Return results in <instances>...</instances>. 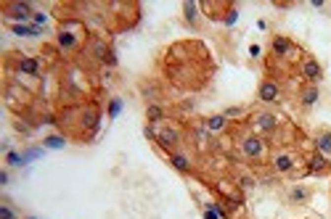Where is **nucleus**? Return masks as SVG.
<instances>
[{"label":"nucleus","instance_id":"6e6552de","mask_svg":"<svg viewBox=\"0 0 331 219\" xmlns=\"http://www.w3.org/2000/svg\"><path fill=\"white\" fill-rule=\"evenodd\" d=\"M294 51H297V48H294L286 37H273V53L276 55H292Z\"/></svg>","mask_w":331,"mask_h":219},{"label":"nucleus","instance_id":"6ab92c4d","mask_svg":"<svg viewBox=\"0 0 331 219\" xmlns=\"http://www.w3.org/2000/svg\"><path fill=\"white\" fill-rule=\"evenodd\" d=\"M305 198H307V190H302V188H294V190H292V201H294V203H302Z\"/></svg>","mask_w":331,"mask_h":219},{"label":"nucleus","instance_id":"423d86ee","mask_svg":"<svg viewBox=\"0 0 331 219\" xmlns=\"http://www.w3.org/2000/svg\"><path fill=\"white\" fill-rule=\"evenodd\" d=\"M5 13H8V16H16V19H30L32 16V5L30 3H11Z\"/></svg>","mask_w":331,"mask_h":219},{"label":"nucleus","instance_id":"2eb2a0df","mask_svg":"<svg viewBox=\"0 0 331 219\" xmlns=\"http://www.w3.org/2000/svg\"><path fill=\"white\" fill-rule=\"evenodd\" d=\"M318 148H321L323 153H331V135H329V132L318 135Z\"/></svg>","mask_w":331,"mask_h":219},{"label":"nucleus","instance_id":"a211bd4d","mask_svg":"<svg viewBox=\"0 0 331 219\" xmlns=\"http://www.w3.org/2000/svg\"><path fill=\"white\" fill-rule=\"evenodd\" d=\"M207 127H209V130H223V127H225V116H212V119H207Z\"/></svg>","mask_w":331,"mask_h":219},{"label":"nucleus","instance_id":"4be33fe9","mask_svg":"<svg viewBox=\"0 0 331 219\" xmlns=\"http://www.w3.org/2000/svg\"><path fill=\"white\" fill-rule=\"evenodd\" d=\"M183 8H186V19H188V21H196V5H194V3H186Z\"/></svg>","mask_w":331,"mask_h":219},{"label":"nucleus","instance_id":"bb28decb","mask_svg":"<svg viewBox=\"0 0 331 219\" xmlns=\"http://www.w3.org/2000/svg\"><path fill=\"white\" fill-rule=\"evenodd\" d=\"M30 219H34V217H30Z\"/></svg>","mask_w":331,"mask_h":219},{"label":"nucleus","instance_id":"aec40b11","mask_svg":"<svg viewBox=\"0 0 331 219\" xmlns=\"http://www.w3.org/2000/svg\"><path fill=\"white\" fill-rule=\"evenodd\" d=\"M119 111H122V101H119V98H114V101L109 103V116L114 119V116L119 114Z\"/></svg>","mask_w":331,"mask_h":219},{"label":"nucleus","instance_id":"f03ea898","mask_svg":"<svg viewBox=\"0 0 331 219\" xmlns=\"http://www.w3.org/2000/svg\"><path fill=\"white\" fill-rule=\"evenodd\" d=\"M278 93H281V87H278V82H273V80H265L260 84V101H265V103L278 101Z\"/></svg>","mask_w":331,"mask_h":219},{"label":"nucleus","instance_id":"dca6fc26","mask_svg":"<svg viewBox=\"0 0 331 219\" xmlns=\"http://www.w3.org/2000/svg\"><path fill=\"white\" fill-rule=\"evenodd\" d=\"M204 219H225V211L217 209V206H209L207 211H204Z\"/></svg>","mask_w":331,"mask_h":219},{"label":"nucleus","instance_id":"39448f33","mask_svg":"<svg viewBox=\"0 0 331 219\" xmlns=\"http://www.w3.org/2000/svg\"><path fill=\"white\" fill-rule=\"evenodd\" d=\"M157 143H159L162 148H165V151H172V148L178 145V132L167 127V130H162L159 135H157Z\"/></svg>","mask_w":331,"mask_h":219},{"label":"nucleus","instance_id":"f3484780","mask_svg":"<svg viewBox=\"0 0 331 219\" xmlns=\"http://www.w3.org/2000/svg\"><path fill=\"white\" fill-rule=\"evenodd\" d=\"M59 45L61 48H74V37L69 32H59Z\"/></svg>","mask_w":331,"mask_h":219},{"label":"nucleus","instance_id":"f257e3e1","mask_svg":"<svg viewBox=\"0 0 331 219\" xmlns=\"http://www.w3.org/2000/svg\"><path fill=\"white\" fill-rule=\"evenodd\" d=\"M241 153H244L246 159H252V161H260V159L265 156V140L257 137V135L244 137L241 140Z\"/></svg>","mask_w":331,"mask_h":219},{"label":"nucleus","instance_id":"ddd939ff","mask_svg":"<svg viewBox=\"0 0 331 219\" xmlns=\"http://www.w3.org/2000/svg\"><path fill=\"white\" fill-rule=\"evenodd\" d=\"M323 169H329V161L323 156H313V159H310V172H323Z\"/></svg>","mask_w":331,"mask_h":219},{"label":"nucleus","instance_id":"4468645a","mask_svg":"<svg viewBox=\"0 0 331 219\" xmlns=\"http://www.w3.org/2000/svg\"><path fill=\"white\" fill-rule=\"evenodd\" d=\"M146 116H149V122H162V116H165V111H162L159 106H149V111H146Z\"/></svg>","mask_w":331,"mask_h":219},{"label":"nucleus","instance_id":"9d476101","mask_svg":"<svg viewBox=\"0 0 331 219\" xmlns=\"http://www.w3.org/2000/svg\"><path fill=\"white\" fill-rule=\"evenodd\" d=\"M19 72L37 77V74H40V61H34V58H22V61H19Z\"/></svg>","mask_w":331,"mask_h":219},{"label":"nucleus","instance_id":"20e7f679","mask_svg":"<svg viewBox=\"0 0 331 219\" xmlns=\"http://www.w3.org/2000/svg\"><path fill=\"white\" fill-rule=\"evenodd\" d=\"M302 77H305V80H310V82H318L321 77H323L321 63L315 61V58H305V63H302Z\"/></svg>","mask_w":331,"mask_h":219},{"label":"nucleus","instance_id":"b1692460","mask_svg":"<svg viewBox=\"0 0 331 219\" xmlns=\"http://www.w3.org/2000/svg\"><path fill=\"white\" fill-rule=\"evenodd\" d=\"M37 24H45V16H43V13H34V27H37Z\"/></svg>","mask_w":331,"mask_h":219},{"label":"nucleus","instance_id":"5701e85b","mask_svg":"<svg viewBox=\"0 0 331 219\" xmlns=\"http://www.w3.org/2000/svg\"><path fill=\"white\" fill-rule=\"evenodd\" d=\"M0 219H16V214H13V211L3 203V206H0Z\"/></svg>","mask_w":331,"mask_h":219},{"label":"nucleus","instance_id":"a878e982","mask_svg":"<svg viewBox=\"0 0 331 219\" xmlns=\"http://www.w3.org/2000/svg\"><path fill=\"white\" fill-rule=\"evenodd\" d=\"M233 21H236V11H231L228 16H225V24H233Z\"/></svg>","mask_w":331,"mask_h":219},{"label":"nucleus","instance_id":"7ed1b4c3","mask_svg":"<svg viewBox=\"0 0 331 219\" xmlns=\"http://www.w3.org/2000/svg\"><path fill=\"white\" fill-rule=\"evenodd\" d=\"M255 127H257L260 132H273L278 127V119H276V114H267V111H263V114L255 116Z\"/></svg>","mask_w":331,"mask_h":219},{"label":"nucleus","instance_id":"f8f14e48","mask_svg":"<svg viewBox=\"0 0 331 219\" xmlns=\"http://www.w3.org/2000/svg\"><path fill=\"white\" fill-rule=\"evenodd\" d=\"M13 32L22 34V37H37V34H40L37 27H27V24H16V27H13Z\"/></svg>","mask_w":331,"mask_h":219},{"label":"nucleus","instance_id":"1a4fd4ad","mask_svg":"<svg viewBox=\"0 0 331 219\" xmlns=\"http://www.w3.org/2000/svg\"><path fill=\"white\" fill-rule=\"evenodd\" d=\"M273 166H276L278 172H289V169L294 166V159H292V153H278V156L273 159Z\"/></svg>","mask_w":331,"mask_h":219},{"label":"nucleus","instance_id":"412c9836","mask_svg":"<svg viewBox=\"0 0 331 219\" xmlns=\"http://www.w3.org/2000/svg\"><path fill=\"white\" fill-rule=\"evenodd\" d=\"M45 145H48V148H64V145H66V140H64V137H48V140H45Z\"/></svg>","mask_w":331,"mask_h":219},{"label":"nucleus","instance_id":"9b49d317","mask_svg":"<svg viewBox=\"0 0 331 219\" xmlns=\"http://www.w3.org/2000/svg\"><path fill=\"white\" fill-rule=\"evenodd\" d=\"M302 103H305V106L318 103V87H305V90H302Z\"/></svg>","mask_w":331,"mask_h":219},{"label":"nucleus","instance_id":"0eeeda50","mask_svg":"<svg viewBox=\"0 0 331 219\" xmlns=\"http://www.w3.org/2000/svg\"><path fill=\"white\" fill-rule=\"evenodd\" d=\"M170 164L178 169V172H188V169H191V159H188L186 153H180V151H172L170 153Z\"/></svg>","mask_w":331,"mask_h":219},{"label":"nucleus","instance_id":"393cba45","mask_svg":"<svg viewBox=\"0 0 331 219\" xmlns=\"http://www.w3.org/2000/svg\"><path fill=\"white\" fill-rule=\"evenodd\" d=\"M249 55H252V58H257V55H260V45H252L249 48Z\"/></svg>","mask_w":331,"mask_h":219}]
</instances>
